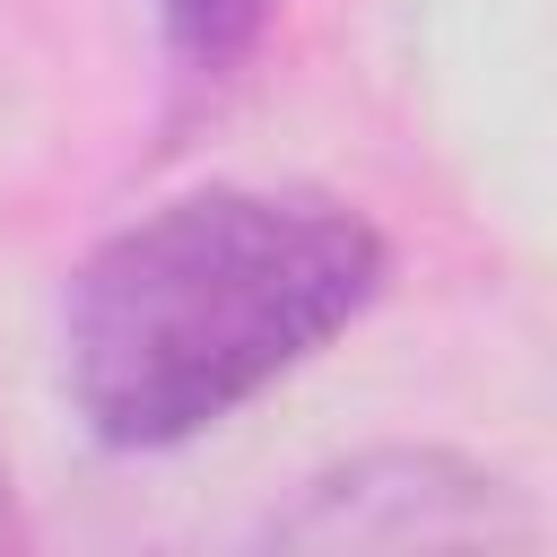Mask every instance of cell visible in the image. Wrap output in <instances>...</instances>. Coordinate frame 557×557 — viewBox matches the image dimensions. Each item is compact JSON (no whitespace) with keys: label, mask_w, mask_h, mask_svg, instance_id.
I'll use <instances>...</instances> for the list:
<instances>
[{"label":"cell","mask_w":557,"mask_h":557,"mask_svg":"<svg viewBox=\"0 0 557 557\" xmlns=\"http://www.w3.org/2000/svg\"><path fill=\"white\" fill-rule=\"evenodd\" d=\"M383 235L322 191L209 183L104 235L61 305V383L96 444L165 453L261 400L383 296Z\"/></svg>","instance_id":"cell-1"},{"label":"cell","mask_w":557,"mask_h":557,"mask_svg":"<svg viewBox=\"0 0 557 557\" xmlns=\"http://www.w3.org/2000/svg\"><path fill=\"white\" fill-rule=\"evenodd\" d=\"M270 540L278 548H540V505L444 444H383L305 479V496L270 513Z\"/></svg>","instance_id":"cell-2"},{"label":"cell","mask_w":557,"mask_h":557,"mask_svg":"<svg viewBox=\"0 0 557 557\" xmlns=\"http://www.w3.org/2000/svg\"><path fill=\"white\" fill-rule=\"evenodd\" d=\"M270 9H278V0H157L165 52H174L183 78H226V70L261 44Z\"/></svg>","instance_id":"cell-3"},{"label":"cell","mask_w":557,"mask_h":557,"mask_svg":"<svg viewBox=\"0 0 557 557\" xmlns=\"http://www.w3.org/2000/svg\"><path fill=\"white\" fill-rule=\"evenodd\" d=\"M0 548H26V522H17V487H9V453H0Z\"/></svg>","instance_id":"cell-4"}]
</instances>
